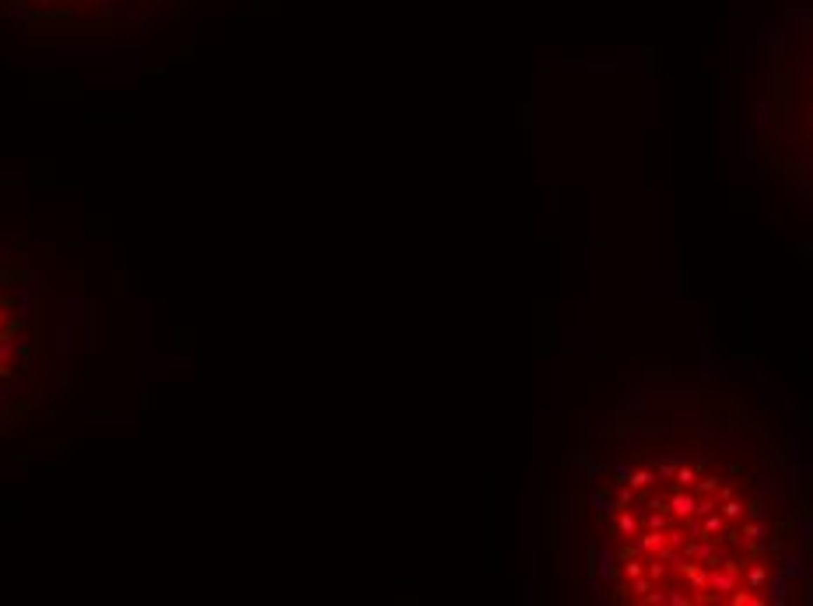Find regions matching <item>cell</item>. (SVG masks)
I'll return each mask as SVG.
<instances>
[{"mask_svg": "<svg viewBox=\"0 0 813 606\" xmlns=\"http://www.w3.org/2000/svg\"><path fill=\"white\" fill-rule=\"evenodd\" d=\"M666 603H670V606H687V603H694V596H687V593H666Z\"/></svg>", "mask_w": 813, "mask_h": 606, "instance_id": "21", "label": "cell"}, {"mask_svg": "<svg viewBox=\"0 0 813 606\" xmlns=\"http://www.w3.org/2000/svg\"><path fill=\"white\" fill-rule=\"evenodd\" d=\"M599 551H603V561H599V582H610V579H617V554H613V544H610V540H603V544H599Z\"/></svg>", "mask_w": 813, "mask_h": 606, "instance_id": "8", "label": "cell"}, {"mask_svg": "<svg viewBox=\"0 0 813 606\" xmlns=\"http://www.w3.org/2000/svg\"><path fill=\"white\" fill-rule=\"evenodd\" d=\"M684 558H687V561H698V565H719V561H722V554H719L712 544H705L701 536H698L694 544H687Z\"/></svg>", "mask_w": 813, "mask_h": 606, "instance_id": "5", "label": "cell"}, {"mask_svg": "<svg viewBox=\"0 0 813 606\" xmlns=\"http://www.w3.org/2000/svg\"><path fill=\"white\" fill-rule=\"evenodd\" d=\"M726 526H729V519L715 508V512H708L701 519V536H719V533H726Z\"/></svg>", "mask_w": 813, "mask_h": 606, "instance_id": "9", "label": "cell"}, {"mask_svg": "<svg viewBox=\"0 0 813 606\" xmlns=\"http://www.w3.org/2000/svg\"><path fill=\"white\" fill-rule=\"evenodd\" d=\"M694 505H698V494L691 491V487H680V491H673L670 494V501H666V508H670V515L680 522V519H687V515H694Z\"/></svg>", "mask_w": 813, "mask_h": 606, "instance_id": "1", "label": "cell"}, {"mask_svg": "<svg viewBox=\"0 0 813 606\" xmlns=\"http://www.w3.org/2000/svg\"><path fill=\"white\" fill-rule=\"evenodd\" d=\"M719 477H705V480H698V487H694V494H712V491H719Z\"/></svg>", "mask_w": 813, "mask_h": 606, "instance_id": "19", "label": "cell"}, {"mask_svg": "<svg viewBox=\"0 0 813 606\" xmlns=\"http://www.w3.org/2000/svg\"><path fill=\"white\" fill-rule=\"evenodd\" d=\"M638 501V491L624 480V484H617V494H613V508H631Z\"/></svg>", "mask_w": 813, "mask_h": 606, "instance_id": "13", "label": "cell"}, {"mask_svg": "<svg viewBox=\"0 0 813 606\" xmlns=\"http://www.w3.org/2000/svg\"><path fill=\"white\" fill-rule=\"evenodd\" d=\"M719 512H722L729 522H736V519H743V515H747V505H743L736 494H729V498H722V501H719Z\"/></svg>", "mask_w": 813, "mask_h": 606, "instance_id": "10", "label": "cell"}, {"mask_svg": "<svg viewBox=\"0 0 813 606\" xmlns=\"http://www.w3.org/2000/svg\"><path fill=\"white\" fill-rule=\"evenodd\" d=\"M642 529H670V512L649 508V512L642 515Z\"/></svg>", "mask_w": 813, "mask_h": 606, "instance_id": "11", "label": "cell"}, {"mask_svg": "<svg viewBox=\"0 0 813 606\" xmlns=\"http://www.w3.org/2000/svg\"><path fill=\"white\" fill-rule=\"evenodd\" d=\"M768 582H772L768 568H765L761 561H747V572H743V586H747V589H754V593H761Z\"/></svg>", "mask_w": 813, "mask_h": 606, "instance_id": "7", "label": "cell"}, {"mask_svg": "<svg viewBox=\"0 0 813 606\" xmlns=\"http://www.w3.org/2000/svg\"><path fill=\"white\" fill-rule=\"evenodd\" d=\"M768 536H772V529H768L761 519H750V522L740 529V547H750V551H757L761 544H768Z\"/></svg>", "mask_w": 813, "mask_h": 606, "instance_id": "4", "label": "cell"}, {"mask_svg": "<svg viewBox=\"0 0 813 606\" xmlns=\"http://www.w3.org/2000/svg\"><path fill=\"white\" fill-rule=\"evenodd\" d=\"M736 586H740V582H736V572H729V568H722V565H715V568L708 572V593L729 600V593H733Z\"/></svg>", "mask_w": 813, "mask_h": 606, "instance_id": "2", "label": "cell"}, {"mask_svg": "<svg viewBox=\"0 0 813 606\" xmlns=\"http://www.w3.org/2000/svg\"><path fill=\"white\" fill-rule=\"evenodd\" d=\"M613 529H617V536L620 540H635L638 533H642V515H635L631 508H617V515H613Z\"/></svg>", "mask_w": 813, "mask_h": 606, "instance_id": "3", "label": "cell"}, {"mask_svg": "<svg viewBox=\"0 0 813 606\" xmlns=\"http://www.w3.org/2000/svg\"><path fill=\"white\" fill-rule=\"evenodd\" d=\"M761 600H765V596H757V593H754V589H747V586H743V589L736 586V589L729 593V603H733V606H757Z\"/></svg>", "mask_w": 813, "mask_h": 606, "instance_id": "14", "label": "cell"}, {"mask_svg": "<svg viewBox=\"0 0 813 606\" xmlns=\"http://www.w3.org/2000/svg\"><path fill=\"white\" fill-rule=\"evenodd\" d=\"M677 466H680V463H677L673 456H666V459H659V463H656V477H659V484H663V480H673V473H677Z\"/></svg>", "mask_w": 813, "mask_h": 606, "instance_id": "16", "label": "cell"}, {"mask_svg": "<svg viewBox=\"0 0 813 606\" xmlns=\"http://www.w3.org/2000/svg\"><path fill=\"white\" fill-rule=\"evenodd\" d=\"M610 477H613L617 484H624V480L631 477V466H627V463H613V470H610Z\"/></svg>", "mask_w": 813, "mask_h": 606, "instance_id": "20", "label": "cell"}, {"mask_svg": "<svg viewBox=\"0 0 813 606\" xmlns=\"http://www.w3.org/2000/svg\"><path fill=\"white\" fill-rule=\"evenodd\" d=\"M627 484H631L635 491H645V487H656V484H659V477H656V470H631Z\"/></svg>", "mask_w": 813, "mask_h": 606, "instance_id": "12", "label": "cell"}, {"mask_svg": "<svg viewBox=\"0 0 813 606\" xmlns=\"http://www.w3.org/2000/svg\"><path fill=\"white\" fill-rule=\"evenodd\" d=\"M673 480H677V487H694L698 484V470L694 466H677Z\"/></svg>", "mask_w": 813, "mask_h": 606, "instance_id": "17", "label": "cell"}, {"mask_svg": "<svg viewBox=\"0 0 813 606\" xmlns=\"http://www.w3.org/2000/svg\"><path fill=\"white\" fill-rule=\"evenodd\" d=\"M708 572H712V568H705V565H698V561H687L680 575L687 579L691 593H708Z\"/></svg>", "mask_w": 813, "mask_h": 606, "instance_id": "6", "label": "cell"}, {"mask_svg": "<svg viewBox=\"0 0 813 606\" xmlns=\"http://www.w3.org/2000/svg\"><path fill=\"white\" fill-rule=\"evenodd\" d=\"M719 508V498H712V494H698V505H694V515L698 519H705L708 512H715Z\"/></svg>", "mask_w": 813, "mask_h": 606, "instance_id": "18", "label": "cell"}, {"mask_svg": "<svg viewBox=\"0 0 813 606\" xmlns=\"http://www.w3.org/2000/svg\"><path fill=\"white\" fill-rule=\"evenodd\" d=\"M589 505H592V512H596V515H610V512H617V508H613V498H610V494H603V491H596V494L589 498Z\"/></svg>", "mask_w": 813, "mask_h": 606, "instance_id": "15", "label": "cell"}]
</instances>
